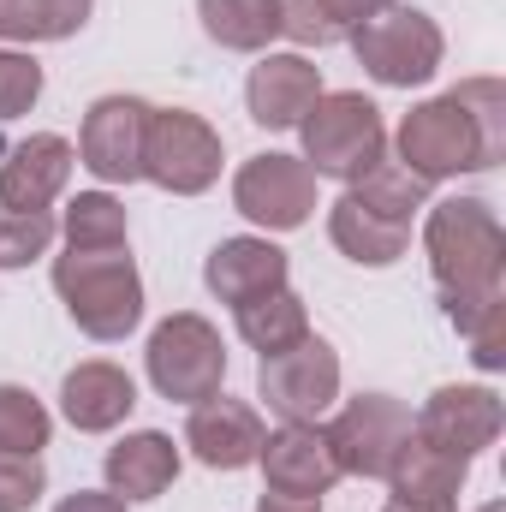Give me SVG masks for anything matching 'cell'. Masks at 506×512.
<instances>
[{"label": "cell", "mask_w": 506, "mask_h": 512, "mask_svg": "<svg viewBox=\"0 0 506 512\" xmlns=\"http://www.w3.org/2000/svg\"><path fill=\"white\" fill-rule=\"evenodd\" d=\"M149 382L161 399H179V405H203L209 393H221L227 382V346H221V328L197 310H179L167 316L155 334H149Z\"/></svg>", "instance_id": "6"}, {"label": "cell", "mask_w": 506, "mask_h": 512, "mask_svg": "<svg viewBox=\"0 0 506 512\" xmlns=\"http://www.w3.org/2000/svg\"><path fill=\"white\" fill-rule=\"evenodd\" d=\"M346 42H352L358 66H364L376 84H387V90L429 84V78L441 72V60H447L441 24H435L429 12H417V6H387L376 18H364L358 30H346Z\"/></svg>", "instance_id": "5"}, {"label": "cell", "mask_w": 506, "mask_h": 512, "mask_svg": "<svg viewBox=\"0 0 506 512\" xmlns=\"http://www.w3.org/2000/svg\"><path fill=\"white\" fill-rule=\"evenodd\" d=\"M233 209L268 233H292L316 215V173L304 167V155H251L233 173Z\"/></svg>", "instance_id": "10"}, {"label": "cell", "mask_w": 506, "mask_h": 512, "mask_svg": "<svg viewBox=\"0 0 506 512\" xmlns=\"http://www.w3.org/2000/svg\"><path fill=\"white\" fill-rule=\"evenodd\" d=\"M322 96V66L304 54H262L245 78V108L262 131H292Z\"/></svg>", "instance_id": "15"}, {"label": "cell", "mask_w": 506, "mask_h": 512, "mask_svg": "<svg viewBox=\"0 0 506 512\" xmlns=\"http://www.w3.org/2000/svg\"><path fill=\"white\" fill-rule=\"evenodd\" d=\"M66 251H126V203L108 191H78L66 203Z\"/></svg>", "instance_id": "26"}, {"label": "cell", "mask_w": 506, "mask_h": 512, "mask_svg": "<svg viewBox=\"0 0 506 512\" xmlns=\"http://www.w3.org/2000/svg\"><path fill=\"white\" fill-rule=\"evenodd\" d=\"M262 477L274 495H304V501H322L334 483H340V465L328 453V435L316 423H280L274 435H262V453H256Z\"/></svg>", "instance_id": "13"}, {"label": "cell", "mask_w": 506, "mask_h": 512, "mask_svg": "<svg viewBox=\"0 0 506 512\" xmlns=\"http://www.w3.org/2000/svg\"><path fill=\"white\" fill-rule=\"evenodd\" d=\"M387 6H399V0H322V12L334 18V30H340V36H346V30H358L364 18L387 12Z\"/></svg>", "instance_id": "32"}, {"label": "cell", "mask_w": 506, "mask_h": 512, "mask_svg": "<svg viewBox=\"0 0 506 512\" xmlns=\"http://www.w3.org/2000/svg\"><path fill=\"white\" fill-rule=\"evenodd\" d=\"M36 96H42V66L30 54L0 48V126L6 120H24L36 108Z\"/></svg>", "instance_id": "29"}, {"label": "cell", "mask_w": 506, "mask_h": 512, "mask_svg": "<svg viewBox=\"0 0 506 512\" xmlns=\"http://www.w3.org/2000/svg\"><path fill=\"white\" fill-rule=\"evenodd\" d=\"M143 179L173 197H203L221 179V131L191 108H149Z\"/></svg>", "instance_id": "7"}, {"label": "cell", "mask_w": 506, "mask_h": 512, "mask_svg": "<svg viewBox=\"0 0 506 512\" xmlns=\"http://www.w3.org/2000/svg\"><path fill=\"white\" fill-rule=\"evenodd\" d=\"M54 435V417L42 411V399L30 387L0 382V453H42Z\"/></svg>", "instance_id": "27"}, {"label": "cell", "mask_w": 506, "mask_h": 512, "mask_svg": "<svg viewBox=\"0 0 506 512\" xmlns=\"http://www.w3.org/2000/svg\"><path fill=\"white\" fill-rule=\"evenodd\" d=\"M256 512H322V501H304V495H274V489H262Z\"/></svg>", "instance_id": "34"}, {"label": "cell", "mask_w": 506, "mask_h": 512, "mask_svg": "<svg viewBox=\"0 0 506 512\" xmlns=\"http://www.w3.org/2000/svg\"><path fill=\"white\" fill-rule=\"evenodd\" d=\"M143 131H149V102L143 96H102V102H90L84 131H78V167H90L102 185L143 179Z\"/></svg>", "instance_id": "11"}, {"label": "cell", "mask_w": 506, "mask_h": 512, "mask_svg": "<svg viewBox=\"0 0 506 512\" xmlns=\"http://www.w3.org/2000/svg\"><path fill=\"white\" fill-rule=\"evenodd\" d=\"M328 239H334V251L352 256L358 268H393L399 256H405V245H411V227H393V221H381V215H370L352 191L328 209Z\"/></svg>", "instance_id": "21"}, {"label": "cell", "mask_w": 506, "mask_h": 512, "mask_svg": "<svg viewBox=\"0 0 506 512\" xmlns=\"http://www.w3.org/2000/svg\"><path fill=\"white\" fill-rule=\"evenodd\" d=\"M501 423H506V411H501L495 387H435L423 399V411L411 417V429L423 441H435V447H447L459 459H477L483 447H495Z\"/></svg>", "instance_id": "12"}, {"label": "cell", "mask_w": 506, "mask_h": 512, "mask_svg": "<svg viewBox=\"0 0 506 512\" xmlns=\"http://www.w3.org/2000/svg\"><path fill=\"white\" fill-rule=\"evenodd\" d=\"M78 167V149L60 131H36L0 161V209H48Z\"/></svg>", "instance_id": "16"}, {"label": "cell", "mask_w": 506, "mask_h": 512, "mask_svg": "<svg viewBox=\"0 0 506 512\" xmlns=\"http://www.w3.org/2000/svg\"><path fill=\"white\" fill-rule=\"evenodd\" d=\"M203 280H209V292L221 298V304H251L262 292H280L286 286V251L280 245H268V239H221L209 262H203Z\"/></svg>", "instance_id": "18"}, {"label": "cell", "mask_w": 506, "mask_h": 512, "mask_svg": "<svg viewBox=\"0 0 506 512\" xmlns=\"http://www.w3.org/2000/svg\"><path fill=\"white\" fill-rule=\"evenodd\" d=\"M298 137H304V167L316 179L358 185L376 161H387V126L364 90H322L298 120Z\"/></svg>", "instance_id": "4"}, {"label": "cell", "mask_w": 506, "mask_h": 512, "mask_svg": "<svg viewBox=\"0 0 506 512\" xmlns=\"http://www.w3.org/2000/svg\"><path fill=\"white\" fill-rule=\"evenodd\" d=\"M197 18H203L209 42H221L233 54H262L280 36L274 0H197Z\"/></svg>", "instance_id": "23"}, {"label": "cell", "mask_w": 506, "mask_h": 512, "mask_svg": "<svg viewBox=\"0 0 506 512\" xmlns=\"http://www.w3.org/2000/svg\"><path fill=\"white\" fill-rule=\"evenodd\" d=\"M423 251L441 298H471V292H501L506 233L483 197H447L429 203L423 221Z\"/></svg>", "instance_id": "2"}, {"label": "cell", "mask_w": 506, "mask_h": 512, "mask_svg": "<svg viewBox=\"0 0 506 512\" xmlns=\"http://www.w3.org/2000/svg\"><path fill=\"white\" fill-rule=\"evenodd\" d=\"M256 393L280 423H316L340 399V352L322 334H304L298 346L256 364Z\"/></svg>", "instance_id": "8"}, {"label": "cell", "mask_w": 506, "mask_h": 512, "mask_svg": "<svg viewBox=\"0 0 506 512\" xmlns=\"http://www.w3.org/2000/svg\"><path fill=\"white\" fill-rule=\"evenodd\" d=\"M108 489L120 501H161L179 477V447L161 429H137L120 447H108Z\"/></svg>", "instance_id": "19"}, {"label": "cell", "mask_w": 506, "mask_h": 512, "mask_svg": "<svg viewBox=\"0 0 506 512\" xmlns=\"http://www.w3.org/2000/svg\"><path fill=\"white\" fill-rule=\"evenodd\" d=\"M352 197H358L370 215L393 221V227H411L417 209H429V185H423L405 161H376V167L352 185Z\"/></svg>", "instance_id": "25"}, {"label": "cell", "mask_w": 506, "mask_h": 512, "mask_svg": "<svg viewBox=\"0 0 506 512\" xmlns=\"http://www.w3.org/2000/svg\"><path fill=\"white\" fill-rule=\"evenodd\" d=\"M233 316H239V340H245L251 352H262V358H274V352H286V346H298V340L310 334V310H304V298H298L292 286L262 292L251 304H239Z\"/></svg>", "instance_id": "22"}, {"label": "cell", "mask_w": 506, "mask_h": 512, "mask_svg": "<svg viewBox=\"0 0 506 512\" xmlns=\"http://www.w3.org/2000/svg\"><path fill=\"white\" fill-rule=\"evenodd\" d=\"M506 155V90L501 78H465L459 90L417 102L399 120V161L435 185L459 173H483Z\"/></svg>", "instance_id": "1"}, {"label": "cell", "mask_w": 506, "mask_h": 512, "mask_svg": "<svg viewBox=\"0 0 506 512\" xmlns=\"http://www.w3.org/2000/svg\"><path fill=\"white\" fill-rule=\"evenodd\" d=\"M60 233V221L48 209H0V268H30L36 256H48Z\"/></svg>", "instance_id": "28"}, {"label": "cell", "mask_w": 506, "mask_h": 512, "mask_svg": "<svg viewBox=\"0 0 506 512\" xmlns=\"http://www.w3.org/2000/svg\"><path fill=\"white\" fill-rule=\"evenodd\" d=\"M381 512H453V501H399V495H393Z\"/></svg>", "instance_id": "35"}, {"label": "cell", "mask_w": 506, "mask_h": 512, "mask_svg": "<svg viewBox=\"0 0 506 512\" xmlns=\"http://www.w3.org/2000/svg\"><path fill=\"white\" fill-rule=\"evenodd\" d=\"M274 12H280V36H292L298 48H334L340 42V30L322 12V0H274Z\"/></svg>", "instance_id": "31"}, {"label": "cell", "mask_w": 506, "mask_h": 512, "mask_svg": "<svg viewBox=\"0 0 506 512\" xmlns=\"http://www.w3.org/2000/svg\"><path fill=\"white\" fill-rule=\"evenodd\" d=\"M483 512H506V507H501V501H489V507H483Z\"/></svg>", "instance_id": "36"}, {"label": "cell", "mask_w": 506, "mask_h": 512, "mask_svg": "<svg viewBox=\"0 0 506 512\" xmlns=\"http://www.w3.org/2000/svg\"><path fill=\"white\" fill-rule=\"evenodd\" d=\"M48 489L42 453H0V512H30Z\"/></svg>", "instance_id": "30"}, {"label": "cell", "mask_w": 506, "mask_h": 512, "mask_svg": "<svg viewBox=\"0 0 506 512\" xmlns=\"http://www.w3.org/2000/svg\"><path fill=\"white\" fill-rule=\"evenodd\" d=\"M322 435H328V453H334L340 477H381L387 483V465L411 435V411L393 393H358V399L340 405V417Z\"/></svg>", "instance_id": "9"}, {"label": "cell", "mask_w": 506, "mask_h": 512, "mask_svg": "<svg viewBox=\"0 0 506 512\" xmlns=\"http://www.w3.org/2000/svg\"><path fill=\"white\" fill-rule=\"evenodd\" d=\"M54 512H126V501L114 489H78V495H66Z\"/></svg>", "instance_id": "33"}, {"label": "cell", "mask_w": 506, "mask_h": 512, "mask_svg": "<svg viewBox=\"0 0 506 512\" xmlns=\"http://www.w3.org/2000/svg\"><path fill=\"white\" fill-rule=\"evenodd\" d=\"M465 477H471V459H459V453L423 441L417 429L405 435V447H399L393 465H387V483H393L399 501H453V495L465 489Z\"/></svg>", "instance_id": "20"}, {"label": "cell", "mask_w": 506, "mask_h": 512, "mask_svg": "<svg viewBox=\"0 0 506 512\" xmlns=\"http://www.w3.org/2000/svg\"><path fill=\"white\" fill-rule=\"evenodd\" d=\"M131 405H137V382H131L120 364H108V358H90V364L66 370V382H60V411H66V423L78 435L120 429L131 417Z\"/></svg>", "instance_id": "17"}, {"label": "cell", "mask_w": 506, "mask_h": 512, "mask_svg": "<svg viewBox=\"0 0 506 512\" xmlns=\"http://www.w3.org/2000/svg\"><path fill=\"white\" fill-rule=\"evenodd\" d=\"M262 435H268V429H262L256 405L227 399V393H209V399L191 405V417H185V447H191L209 471H245V465H256Z\"/></svg>", "instance_id": "14"}, {"label": "cell", "mask_w": 506, "mask_h": 512, "mask_svg": "<svg viewBox=\"0 0 506 512\" xmlns=\"http://www.w3.org/2000/svg\"><path fill=\"white\" fill-rule=\"evenodd\" d=\"M54 292L66 316L102 346L126 340L143 322V280L131 251H66L54 262Z\"/></svg>", "instance_id": "3"}, {"label": "cell", "mask_w": 506, "mask_h": 512, "mask_svg": "<svg viewBox=\"0 0 506 512\" xmlns=\"http://www.w3.org/2000/svg\"><path fill=\"white\" fill-rule=\"evenodd\" d=\"M96 0H0V42H66L90 24Z\"/></svg>", "instance_id": "24"}]
</instances>
